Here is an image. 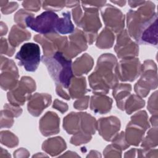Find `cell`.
Instances as JSON below:
<instances>
[{
    "mask_svg": "<svg viewBox=\"0 0 158 158\" xmlns=\"http://www.w3.org/2000/svg\"><path fill=\"white\" fill-rule=\"evenodd\" d=\"M145 1H128V3L129 6L132 8H135L138 6H140L144 3Z\"/></svg>",
    "mask_w": 158,
    "mask_h": 158,
    "instance_id": "52",
    "label": "cell"
},
{
    "mask_svg": "<svg viewBox=\"0 0 158 158\" xmlns=\"http://www.w3.org/2000/svg\"><path fill=\"white\" fill-rule=\"evenodd\" d=\"M141 71V64L136 57L122 59L118 63V77L122 81H133L140 75Z\"/></svg>",
    "mask_w": 158,
    "mask_h": 158,
    "instance_id": "14",
    "label": "cell"
},
{
    "mask_svg": "<svg viewBox=\"0 0 158 158\" xmlns=\"http://www.w3.org/2000/svg\"><path fill=\"white\" fill-rule=\"evenodd\" d=\"M15 48L12 46L9 43L7 42V40L4 38L1 39V54H5L8 56H12Z\"/></svg>",
    "mask_w": 158,
    "mask_h": 158,
    "instance_id": "41",
    "label": "cell"
},
{
    "mask_svg": "<svg viewBox=\"0 0 158 158\" xmlns=\"http://www.w3.org/2000/svg\"><path fill=\"white\" fill-rule=\"evenodd\" d=\"M114 51L121 59L136 57L139 54V46L131 40L127 30H123L117 36V43Z\"/></svg>",
    "mask_w": 158,
    "mask_h": 158,
    "instance_id": "10",
    "label": "cell"
},
{
    "mask_svg": "<svg viewBox=\"0 0 158 158\" xmlns=\"http://www.w3.org/2000/svg\"><path fill=\"white\" fill-rule=\"evenodd\" d=\"M139 44H157V20H154L142 33L139 38Z\"/></svg>",
    "mask_w": 158,
    "mask_h": 158,
    "instance_id": "26",
    "label": "cell"
},
{
    "mask_svg": "<svg viewBox=\"0 0 158 158\" xmlns=\"http://www.w3.org/2000/svg\"><path fill=\"white\" fill-rule=\"evenodd\" d=\"M34 15L33 13L25 10V9H20L19 11L16 12L14 15V22L17 23V25L25 28L27 27L25 24L26 19L30 16Z\"/></svg>",
    "mask_w": 158,
    "mask_h": 158,
    "instance_id": "36",
    "label": "cell"
},
{
    "mask_svg": "<svg viewBox=\"0 0 158 158\" xmlns=\"http://www.w3.org/2000/svg\"><path fill=\"white\" fill-rule=\"evenodd\" d=\"M31 38V33L25 28L17 25L12 26L8 37L9 43L14 48L18 47L24 41H27Z\"/></svg>",
    "mask_w": 158,
    "mask_h": 158,
    "instance_id": "23",
    "label": "cell"
},
{
    "mask_svg": "<svg viewBox=\"0 0 158 158\" xmlns=\"http://www.w3.org/2000/svg\"><path fill=\"white\" fill-rule=\"evenodd\" d=\"M145 105V101L137 94H130L126 100L124 105V110L127 114H131L133 112L141 109Z\"/></svg>",
    "mask_w": 158,
    "mask_h": 158,
    "instance_id": "30",
    "label": "cell"
},
{
    "mask_svg": "<svg viewBox=\"0 0 158 158\" xmlns=\"http://www.w3.org/2000/svg\"><path fill=\"white\" fill-rule=\"evenodd\" d=\"M157 127H153L149 129L147 135L141 141V146L143 148H153L158 144Z\"/></svg>",
    "mask_w": 158,
    "mask_h": 158,
    "instance_id": "31",
    "label": "cell"
},
{
    "mask_svg": "<svg viewBox=\"0 0 158 158\" xmlns=\"http://www.w3.org/2000/svg\"><path fill=\"white\" fill-rule=\"evenodd\" d=\"M18 8V4L16 2H9L1 7V12L4 14H9L15 11Z\"/></svg>",
    "mask_w": 158,
    "mask_h": 158,
    "instance_id": "46",
    "label": "cell"
},
{
    "mask_svg": "<svg viewBox=\"0 0 158 158\" xmlns=\"http://www.w3.org/2000/svg\"><path fill=\"white\" fill-rule=\"evenodd\" d=\"M68 89L69 95L72 99L80 98L83 96L88 91L85 77H73L70 81Z\"/></svg>",
    "mask_w": 158,
    "mask_h": 158,
    "instance_id": "24",
    "label": "cell"
},
{
    "mask_svg": "<svg viewBox=\"0 0 158 158\" xmlns=\"http://www.w3.org/2000/svg\"><path fill=\"white\" fill-rule=\"evenodd\" d=\"M81 118V130L80 131L89 135L95 133L97 129V121L95 118L87 112H80Z\"/></svg>",
    "mask_w": 158,
    "mask_h": 158,
    "instance_id": "28",
    "label": "cell"
},
{
    "mask_svg": "<svg viewBox=\"0 0 158 158\" xmlns=\"http://www.w3.org/2000/svg\"><path fill=\"white\" fill-rule=\"evenodd\" d=\"M47 157V156H46V155H44V154H41V153H38L37 154H36V155H33V157Z\"/></svg>",
    "mask_w": 158,
    "mask_h": 158,
    "instance_id": "61",
    "label": "cell"
},
{
    "mask_svg": "<svg viewBox=\"0 0 158 158\" xmlns=\"http://www.w3.org/2000/svg\"><path fill=\"white\" fill-rule=\"evenodd\" d=\"M1 111L11 117H17L22 113V109L20 107V106H15L11 104L7 103L5 104L4 106V109Z\"/></svg>",
    "mask_w": 158,
    "mask_h": 158,
    "instance_id": "38",
    "label": "cell"
},
{
    "mask_svg": "<svg viewBox=\"0 0 158 158\" xmlns=\"http://www.w3.org/2000/svg\"><path fill=\"white\" fill-rule=\"evenodd\" d=\"M0 84L3 90H11L17 85L19 72L14 62L1 55Z\"/></svg>",
    "mask_w": 158,
    "mask_h": 158,
    "instance_id": "12",
    "label": "cell"
},
{
    "mask_svg": "<svg viewBox=\"0 0 158 158\" xmlns=\"http://www.w3.org/2000/svg\"><path fill=\"white\" fill-rule=\"evenodd\" d=\"M114 40V33L106 27L97 37L96 46L99 49H109L112 47Z\"/></svg>",
    "mask_w": 158,
    "mask_h": 158,
    "instance_id": "29",
    "label": "cell"
},
{
    "mask_svg": "<svg viewBox=\"0 0 158 158\" xmlns=\"http://www.w3.org/2000/svg\"><path fill=\"white\" fill-rule=\"evenodd\" d=\"M35 89L36 83L34 80L30 77H22L16 86L7 93V99L14 106H22L28 101Z\"/></svg>",
    "mask_w": 158,
    "mask_h": 158,
    "instance_id": "7",
    "label": "cell"
},
{
    "mask_svg": "<svg viewBox=\"0 0 158 158\" xmlns=\"http://www.w3.org/2000/svg\"><path fill=\"white\" fill-rule=\"evenodd\" d=\"M14 123L13 117H11L2 111H1V128H10Z\"/></svg>",
    "mask_w": 158,
    "mask_h": 158,
    "instance_id": "45",
    "label": "cell"
},
{
    "mask_svg": "<svg viewBox=\"0 0 158 158\" xmlns=\"http://www.w3.org/2000/svg\"><path fill=\"white\" fill-rule=\"evenodd\" d=\"M81 6L86 7H91L94 8H101L106 4V1H81Z\"/></svg>",
    "mask_w": 158,
    "mask_h": 158,
    "instance_id": "47",
    "label": "cell"
},
{
    "mask_svg": "<svg viewBox=\"0 0 158 158\" xmlns=\"http://www.w3.org/2000/svg\"><path fill=\"white\" fill-rule=\"evenodd\" d=\"M155 7L152 2L145 1L136 10L131 9L127 14V31L138 43L143 31L157 19Z\"/></svg>",
    "mask_w": 158,
    "mask_h": 158,
    "instance_id": "2",
    "label": "cell"
},
{
    "mask_svg": "<svg viewBox=\"0 0 158 158\" xmlns=\"http://www.w3.org/2000/svg\"><path fill=\"white\" fill-rule=\"evenodd\" d=\"M112 105L110 98L102 93H94L90 99V109L94 112L104 114L109 112Z\"/></svg>",
    "mask_w": 158,
    "mask_h": 158,
    "instance_id": "18",
    "label": "cell"
},
{
    "mask_svg": "<svg viewBox=\"0 0 158 158\" xmlns=\"http://www.w3.org/2000/svg\"><path fill=\"white\" fill-rule=\"evenodd\" d=\"M62 17L59 18L57 20L56 31L58 33L62 35L72 33L75 30V28L70 20V12H64L62 14Z\"/></svg>",
    "mask_w": 158,
    "mask_h": 158,
    "instance_id": "27",
    "label": "cell"
},
{
    "mask_svg": "<svg viewBox=\"0 0 158 158\" xmlns=\"http://www.w3.org/2000/svg\"><path fill=\"white\" fill-rule=\"evenodd\" d=\"M148 109L149 112L154 115L157 114L158 109H157V91H156L154 92L151 96L149 97L148 101Z\"/></svg>",
    "mask_w": 158,
    "mask_h": 158,
    "instance_id": "39",
    "label": "cell"
},
{
    "mask_svg": "<svg viewBox=\"0 0 158 158\" xmlns=\"http://www.w3.org/2000/svg\"><path fill=\"white\" fill-rule=\"evenodd\" d=\"M101 157V156L100 155L99 152H98V151H94V150H92L90 151L89 154L87 156V157Z\"/></svg>",
    "mask_w": 158,
    "mask_h": 158,
    "instance_id": "59",
    "label": "cell"
},
{
    "mask_svg": "<svg viewBox=\"0 0 158 158\" xmlns=\"http://www.w3.org/2000/svg\"><path fill=\"white\" fill-rule=\"evenodd\" d=\"M111 2L117 5H118L120 7H122L123 6H125V4H126V1H110Z\"/></svg>",
    "mask_w": 158,
    "mask_h": 158,
    "instance_id": "60",
    "label": "cell"
},
{
    "mask_svg": "<svg viewBox=\"0 0 158 158\" xmlns=\"http://www.w3.org/2000/svg\"><path fill=\"white\" fill-rule=\"evenodd\" d=\"M51 96L47 93H35L28 99L27 109L31 115L38 117L51 103Z\"/></svg>",
    "mask_w": 158,
    "mask_h": 158,
    "instance_id": "16",
    "label": "cell"
},
{
    "mask_svg": "<svg viewBox=\"0 0 158 158\" xmlns=\"http://www.w3.org/2000/svg\"><path fill=\"white\" fill-rule=\"evenodd\" d=\"M121 148L115 144H111L108 145L103 151L104 156L105 157H120L122 156Z\"/></svg>",
    "mask_w": 158,
    "mask_h": 158,
    "instance_id": "37",
    "label": "cell"
},
{
    "mask_svg": "<svg viewBox=\"0 0 158 158\" xmlns=\"http://www.w3.org/2000/svg\"><path fill=\"white\" fill-rule=\"evenodd\" d=\"M81 118L80 112H72L63 120L64 129L71 135H75L81 130Z\"/></svg>",
    "mask_w": 158,
    "mask_h": 158,
    "instance_id": "25",
    "label": "cell"
},
{
    "mask_svg": "<svg viewBox=\"0 0 158 158\" xmlns=\"http://www.w3.org/2000/svg\"><path fill=\"white\" fill-rule=\"evenodd\" d=\"M7 31V27L5 23L2 22H1V36L4 35Z\"/></svg>",
    "mask_w": 158,
    "mask_h": 158,
    "instance_id": "56",
    "label": "cell"
},
{
    "mask_svg": "<svg viewBox=\"0 0 158 158\" xmlns=\"http://www.w3.org/2000/svg\"><path fill=\"white\" fill-rule=\"evenodd\" d=\"M1 143L9 148H14L18 145L19 139L17 137L9 131H2L0 133Z\"/></svg>",
    "mask_w": 158,
    "mask_h": 158,
    "instance_id": "33",
    "label": "cell"
},
{
    "mask_svg": "<svg viewBox=\"0 0 158 158\" xmlns=\"http://www.w3.org/2000/svg\"><path fill=\"white\" fill-rule=\"evenodd\" d=\"M150 122L153 127H157V114H154L150 118Z\"/></svg>",
    "mask_w": 158,
    "mask_h": 158,
    "instance_id": "55",
    "label": "cell"
},
{
    "mask_svg": "<svg viewBox=\"0 0 158 158\" xmlns=\"http://www.w3.org/2000/svg\"><path fill=\"white\" fill-rule=\"evenodd\" d=\"M60 157H80V156L78 155H77L76 154V152H72V151H67L64 154L60 156Z\"/></svg>",
    "mask_w": 158,
    "mask_h": 158,
    "instance_id": "58",
    "label": "cell"
},
{
    "mask_svg": "<svg viewBox=\"0 0 158 158\" xmlns=\"http://www.w3.org/2000/svg\"><path fill=\"white\" fill-rule=\"evenodd\" d=\"M58 15L51 11L46 10L40 15L34 17V15L28 16L25 20L27 27H29L41 35H46L56 31Z\"/></svg>",
    "mask_w": 158,
    "mask_h": 158,
    "instance_id": "6",
    "label": "cell"
},
{
    "mask_svg": "<svg viewBox=\"0 0 158 158\" xmlns=\"http://www.w3.org/2000/svg\"><path fill=\"white\" fill-rule=\"evenodd\" d=\"M0 157H10V155L9 154L8 152L6 150L2 148H1V152H0Z\"/></svg>",
    "mask_w": 158,
    "mask_h": 158,
    "instance_id": "57",
    "label": "cell"
},
{
    "mask_svg": "<svg viewBox=\"0 0 158 158\" xmlns=\"http://www.w3.org/2000/svg\"><path fill=\"white\" fill-rule=\"evenodd\" d=\"M80 1H65V6L67 7H73L77 6L78 4H80Z\"/></svg>",
    "mask_w": 158,
    "mask_h": 158,
    "instance_id": "54",
    "label": "cell"
},
{
    "mask_svg": "<svg viewBox=\"0 0 158 158\" xmlns=\"http://www.w3.org/2000/svg\"><path fill=\"white\" fill-rule=\"evenodd\" d=\"M34 40L41 45L44 56H52L57 52H62L68 43L67 37L58 33L38 34L34 36Z\"/></svg>",
    "mask_w": 158,
    "mask_h": 158,
    "instance_id": "9",
    "label": "cell"
},
{
    "mask_svg": "<svg viewBox=\"0 0 158 158\" xmlns=\"http://www.w3.org/2000/svg\"><path fill=\"white\" fill-rule=\"evenodd\" d=\"M77 101L73 103V107L78 110H82L86 109L88 106L89 96H84L80 98H78Z\"/></svg>",
    "mask_w": 158,
    "mask_h": 158,
    "instance_id": "44",
    "label": "cell"
},
{
    "mask_svg": "<svg viewBox=\"0 0 158 158\" xmlns=\"http://www.w3.org/2000/svg\"><path fill=\"white\" fill-rule=\"evenodd\" d=\"M66 148L65 141L60 136L49 138L44 141L42 144V149L51 156L59 155Z\"/></svg>",
    "mask_w": 158,
    "mask_h": 158,
    "instance_id": "20",
    "label": "cell"
},
{
    "mask_svg": "<svg viewBox=\"0 0 158 158\" xmlns=\"http://www.w3.org/2000/svg\"><path fill=\"white\" fill-rule=\"evenodd\" d=\"M140 78L136 83L134 90L141 98L148 96L151 89L157 87V72L156 63L151 59L146 60L141 64Z\"/></svg>",
    "mask_w": 158,
    "mask_h": 158,
    "instance_id": "4",
    "label": "cell"
},
{
    "mask_svg": "<svg viewBox=\"0 0 158 158\" xmlns=\"http://www.w3.org/2000/svg\"><path fill=\"white\" fill-rule=\"evenodd\" d=\"M146 131L143 128L129 122L124 132L125 139L128 144L137 146L144 138Z\"/></svg>",
    "mask_w": 158,
    "mask_h": 158,
    "instance_id": "21",
    "label": "cell"
},
{
    "mask_svg": "<svg viewBox=\"0 0 158 158\" xmlns=\"http://www.w3.org/2000/svg\"><path fill=\"white\" fill-rule=\"evenodd\" d=\"M120 128V121L115 116L101 118L97 121L99 134L107 141H112Z\"/></svg>",
    "mask_w": 158,
    "mask_h": 158,
    "instance_id": "15",
    "label": "cell"
},
{
    "mask_svg": "<svg viewBox=\"0 0 158 158\" xmlns=\"http://www.w3.org/2000/svg\"><path fill=\"white\" fill-rule=\"evenodd\" d=\"M138 157H157V149L152 148H143L137 149Z\"/></svg>",
    "mask_w": 158,
    "mask_h": 158,
    "instance_id": "43",
    "label": "cell"
},
{
    "mask_svg": "<svg viewBox=\"0 0 158 158\" xmlns=\"http://www.w3.org/2000/svg\"><path fill=\"white\" fill-rule=\"evenodd\" d=\"M69 41L62 53L68 59H72L88 48V42L83 31L75 28L69 37Z\"/></svg>",
    "mask_w": 158,
    "mask_h": 158,
    "instance_id": "13",
    "label": "cell"
},
{
    "mask_svg": "<svg viewBox=\"0 0 158 158\" xmlns=\"http://www.w3.org/2000/svg\"><path fill=\"white\" fill-rule=\"evenodd\" d=\"M14 156L16 157H27L29 156V152L27 149L22 148L14 151Z\"/></svg>",
    "mask_w": 158,
    "mask_h": 158,
    "instance_id": "51",
    "label": "cell"
},
{
    "mask_svg": "<svg viewBox=\"0 0 158 158\" xmlns=\"http://www.w3.org/2000/svg\"><path fill=\"white\" fill-rule=\"evenodd\" d=\"M41 60L56 85H60L65 89L68 88L72 78L74 77L72 60L67 59L61 52H57L50 56H43Z\"/></svg>",
    "mask_w": 158,
    "mask_h": 158,
    "instance_id": "3",
    "label": "cell"
},
{
    "mask_svg": "<svg viewBox=\"0 0 158 158\" xmlns=\"http://www.w3.org/2000/svg\"><path fill=\"white\" fill-rule=\"evenodd\" d=\"M117 65V58L112 54L99 56L94 72L88 77L89 86L94 93L106 94L118 84Z\"/></svg>",
    "mask_w": 158,
    "mask_h": 158,
    "instance_id": "1",
    "label": "cell"
},
{
    "mask_svg": "<svg viewBox=\"0 0 158 158\" xmlns=\"http://www.w3.org/2000/svg\"><path fill=\"white\" fill-rule=\"evenodd\" d=\"M41 4L40 1H24L22 2V6L28 11L38 12L40 9Z\"/></svg>",
    "mask_w": 158,
    "mask_h": 158,
    "instance_id": "42",
    "label": "cell"
},
{
    "mask_svg": "<svg viewBox=\"0 0 158 158\" xmlns=\"http://www.w3.org/2000/svg\"><path fill=\"white\" fill-rule=\"evenodd\" d=\"M112 142L118 146L122 150H125L130 146V144H128L125 139V133L123 131H121L119 133H118L113 138Z\"/></svg>",
    "mask_w": 158,
    "mask_h": 158,
    "instance_id": "40",
    "label": "cell"
},
{
    "mask_svg": "<svg viewBox=\"0 0 158 158\" xmlns=\"http://www.w3.org/2000/svg\"><path fill=\"white\" fill-rule=\"evenodd\" d=\"M130 123L141 127L146 130L150 127V125L148 122V114L145 110H141L135 114L131 117Z\"/></svg>",
    "mask_w": 158,
    "mask_h": 158,
    "instance_id": "32",
    "label": "cell"
},
{
    "mask_svg": "<svg viewBox=\"0 0 158 158\" xmlns=\"http://www.w3.org/2000/svg\"><path fill=\"white\" fill-rule=\"evenodd\" d=\"M91 135H89L82 131H79L73 135V136L71 138L70 143L75 146H79L82 144L87 143L91 139Z\"/></svg>",
    "mask_w": 158,
    "mask_h": 158,
    "instance_id": "35",
    "label": "cell"
},
{
    "mask_svg": "<svg viewBox=\"0 0 158 158\" xmlns=\"http://www.w3.org/2000/svg\"><path fill=\"white\" fill-rule=\"evenodd\" d=\"M52 107L58 110L62 114H64L68 110V105L66 103H65L57 99L54 100L53 105H52Z\"/></svg>",
    "mask_w": 158,
    "mask_h": 158,
    "instance_id": "48",
    "label": "cell"
},
{
    "mask_svg": "<svg viewBox=\"0 0 158 158\" xmlns=\"http://www.w3.org/2000/svg\"><path fill=\"white\" fill-rule=\"evenodd\" d=\"M83 11L77 25L83 30L88 44H92L97 38L98 31L102 24L99 17L98 9L82 6Z\"/></svg>",
    "mask_w": 158,
    "mask_h": 158,
    "instance_id": "5",
    "label": "cell"
},
{
    "mask_svg": "<svg viewBox=\"0 0 158 158\" xmlns=\"http://www.w3.org/2000/svg\"><path fill=\"white\" fill-rule=\"evenodd\" d=\"M131 85L128 83H118L113 88L112 96L119 109L124 110L125 101L131 94Z\"/></svg>",
    "mask_w": 158,
    "mask_h": 158,
    "instance_id": "22",
    "label": "cell"
},
{
    "mask_svg": "<svg viewBox=\"0 0 158 158\" xmlns=\"http://www.w3.org/2000/svg\"><path fill=\"white\" fill-rule=\"evenodd\" d=\"M72 12L73 20H74L75 24L77 25L78 23L79 20L82 15V14H83V10L81 9V7L80 6V4H78L77 6H75L72 9Z\"/></svg>",
    "mask_w": 158,
    "mask_h": 158,
    "instance_id": "49",
    "label": "cell"
},
{
    "mask_svg": "<svg viewBox=\"0 0 158 158\" xmlns=\"http://www.w3.org/2000/svg\"><path fill=\"white\" fill-rule=\"evenodd\" d=\"M20 65L28 72H35L40 62V49L37 44L27 43L23 44L15 56Z\"/></svg>",
    "mask_w": 158,
    "mask_h": 158,
    "instance_id": "8",
    "label": "cell"
},
{
    "mask_svg": "<svg viewBox=\"0 0 158 158\" xmlns=\"http://www.w3.org/2000/svg\"><path fill=\"white\" fill-rule=\"evenodd\" d=\"M42 6L48 11H59L65 6V1H44L42 2Z\"/></svg>",
    "mask_w": 158,
    "mask_h": 158,
    "instance_id": "34",
    "label": "cell"
},
{
    "mask_svg": "<svg viewBox=\"0 0 158 158\" xmlns=\"http://www.w3.org/2000/svg\"><path fill=\"white\" fill-rule=\"evenodd\" d=\"M100 9L106 28L116 33L124 30L125 16L120 10L110 4H106Z\"/></svg>",
    "mask_w": 158,
    "mask_h": 158,
    "instance_id": "11",
    "label": "cell"
},
{
    "mask_svg": "<svg viewBox=\"0 0 158 158\" xmlns=\"http://www.w3.org/2000/svg\"><path fill=\"white\" fill-rule=\"evenodd\" d=\"M94 60L91 56L85 53L77 58L72 64L73 75L80 77L83 74L88 73L93 68Z\"/></svg>",
    "mask_w": 158,
    "mask_h": 158,
    "instance_id": "19",
    "label": "cell"
},
{
    "mask_svg": "<svg viewBox=\"0 0 158 158\" xmlns=\"http://www.w3.org/2000/svg\"><path fill=\"white\" fill-rule=\"evenodd\" d=\"M137 152V149L135 148H133L130 151L125 152L124 157H136V153Z\"/></svg>",
    "mask_w": 158,
    "mask_h": 158,
    "instance_id": "53",
    "label": "cell"
},
{
    "mask_svg": "<svg viewBox=\"0 0 158 158\" xmlns=\"http://www.w3.org/2000/svg\"><path fill=\"white\" fill-rule=\"evenodd\" d=\"M56 91L58 96H60L61 98L66 99L69 100L70 99V96L65 91L64 88L60 85H56Z\"/></svg>",
    "mask_w": 158,
    "mask_h": 158,
    "instance_id": "50",
    "label": "cell"
},
{
    "mask_svg": "<svg viewBox=\"0 0 158 158\" xmlns=\"http://www.w3.org/2000/svg\"><path fill=\"white\" fill-rule=\"evenodd\" d=\"M39 123L40 130L44 136L57 134L60 131V119L54 112H47L41 118Z\"/></svg>",
    "mask_w": 158,
    "mask_h": 158,
    "instance_id": "17",
    "label": "cell"
}]
</instances>
